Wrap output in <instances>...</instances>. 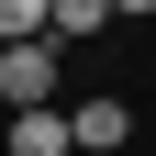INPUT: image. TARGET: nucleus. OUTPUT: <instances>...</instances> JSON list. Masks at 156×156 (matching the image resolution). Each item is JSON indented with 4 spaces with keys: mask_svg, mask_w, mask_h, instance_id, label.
I'll return each instance as SVG.
<instances>
[{
    "mask_svg": "<svg viewBox=\"0 0 156 156\" xmlns=\"http://www.w3.org/2000/svg\"><path fill=\"white\" fill-rule=\"evenodd\" d=\"M0 101L11 112H56V45H0Z\"/></svg>",
    "mask_w": 156,
    "mask_h": 156,
    "instance_id": "nucleus-1",
    "label": "nucleus"
},
{
    "mask_svg": "<svg viewBox=\"0 0 156 156\" xmlns=\"http://www.w3.org/2000/svg\"><path fill=\"white\" fill-rule=\"evenodd\" d=\"M67 134H78V156H123V145H134V112H123V101H78Z\"/></svg>",
    "mask_w": 156,
    "mask_h": 156,
    "instance_id": "nucleus-2",
    "label": "nucleus"
},
{
    "mask_svg": "<svg viewBox=\"0 0 156 156\" xmlns=\"http://www.w3.org/2000/svg\"><path fill=\"white\" fill-rule=\"evenodd\" d=\"M11 156H78L67 112H11Z\"/></svg>",
    "mask_w": 156,
    "mask_h": 156,
    "instance_id": "nucleus-3",
    "label": "nucleus"
},
{
    "mask_svg": "<svg viewBox=\"0 0 156 156\" xmlns=\"http://www.w3.org/2000/svg\"><path fill=\"white\" fill-rule=\"evenodd\" d=\"M0 45H56V0H0Z\"/></svg>",
    "mask_w": 156,
    "mask_h": 156,
    "instance_id": "nucleus-4",
    "label": "nucleus"
},
{
    "mask_svg": "<svg viewBox=\"0 0 156 156\" xmlns=\"http://www.w3.org/2000/svg\"><path fill=\"white\" fill-rule=\"evenodd\" d=\"M112 23V0H56V45H78V34H101Z\"/></svg>",
    "mask_w": 156,
    "mask_h": 156,
    "instance_id": "nucleus-5",
    "label": "nucleus"
},
{
    "mask_svg": "<svg viewBox=\"0 0 156 156\" xmlns=\"http://www.w3.org/2000/svg\"><path fill=\"white\" fill-rule=\"evenodd\" d=\"M112 11H156V0H112Z\"/></svg>",
    "mask_w": 156,
    "mask_h": 156,
    "instance_id": "nucleus-6",
    "label": "nucleus"
}]
</instances>
